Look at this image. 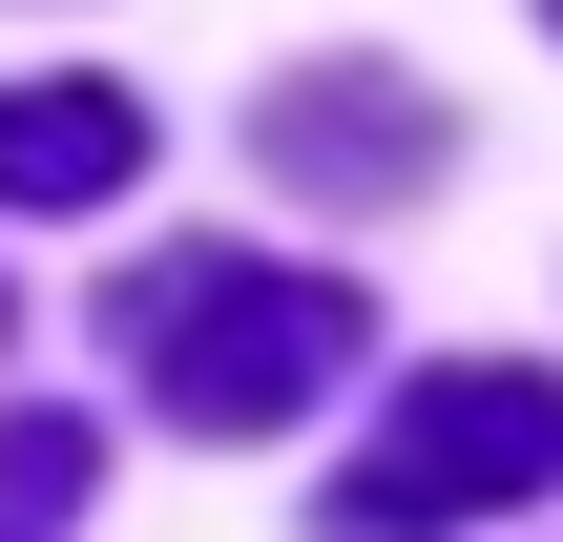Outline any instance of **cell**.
I'll return each mask as SVG.
<instances>
[{
    "label": "cell",
    "mask_w": 563,
    "mask_h": 542,
    "mask_svg": "<svg viewBox=\"0 0 563 542\" xmlns=\"http://www.w3.org/2000/svg\"><path fill=\"white\" fill-rule=\"evenodd\" d=\"M125 376H146L188 439H272V418H313V376H355V272L146 251V272H125Z\"/></svg>",
    "instance_id": "cell-1"
},
{
    "label": "cell",
    "mask_w": 563,
    "mask_h": 542,
    "mask_svg": "<svg viewBox=\"0 0 563 542\" xmlns=\"http://www.w3.org/2000/svg\"><path fill=\"white\" fill-rule=\"evenodd\" d=\"M543 480H563V376H543V355H439V376L397 397V439L334 480V522H355V542H439V522L543 501Z\"/></svg>",
    "instance_id": "cell-2"
},
{
    "label": "cell",
    "mask_w": 563,
    "mask_h": 542,
    "mask_svg": "<svg viewBox=\"0 0 563 542\" xmlns=\"http://www.w3.org/2000/svg\"><path fill=\"white\" fill-rule=\"evenodd\" d=\"M125 167H146V84H104V63L0 84V209H104Z\"/></svg>",
    "instance_id": "cell-3"
},
{
    "label": "cell",
    "mask_w": 563,
    "mask_h": 542,
    "mask_svg": "<svg viewBox=\"0 0 563 542\" xmlns=\"http://www.w3.org/2000/svg\"><path fill=\"white\" fill-rule=\"evenodd\" d=\"M272 167L376 209V188H418V167H439V125H418V84H397V63H334V84H292V104H272Z\"/></svg>",
    "instance_id": "cell-4"
},
{
    "label": "cell",
    "mask_w": 563,
    "mask_h": 542,
    "mask_svg": "<svg viewBox=\"0 0 563 542\" xmlns=\"http://www.w3.org/2000/svg\"><path fill=\"white\" fill-rule=\"evenodd\" d=\"M84 480H104V439H84L63 397H21V418H0V542H63Z\"/></svg>",
    "instance_id": "cell-5"
},
{
    "label": "cell",
    "mask_w": 563,
    "mask_h": 542,
    "mask_svg": "<svg viewBox=\"0 0 563 542\" xmlns=\"http://www.w3.org/2000/svg\"><path fill=\"white\" fill-rule=\"evenodd\" d=\"M543 21H563V0H543Z\"/></svg>",
    "instance_id": "cell-6"
}]
</instances>
